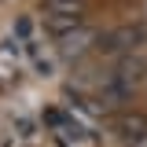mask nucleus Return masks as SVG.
<instances>
[{"label":"nucleus","mask_w":147,"mask_h":147,"mask_svg":"<svg viewBox=\"0 0 147 147\" xmlns=\"http://www.w3.org/2000/svg\"><path fill=\"white\" fill-rule=\"evenodd\" d=\"M44 26H48V33H52L55 40H63V37L74 33L77 26H85V15H63V11H48Z\"/></svg>","instance_id":"nucleus-5"},{"label":"nucleus","mask_w":147,"mask_h":147,"mask_svg":"<svg viewBox=\"0 0 147 147\" xmlns=\"http://www.w3.org/2000/svg\"><path fill=\"white\" fill-rule=\"evenodd\" d=\"M48 11H63V15H85L88 0H44Z\"/></svg>","instance_id":"nucleus-6"},{"label":"nucleus","mask_w":147,"mask_h":147,"mask_svg":"<svg viewBox=\"0 0 147 147\" xmlns=\"http://www.w3.org/2000/svg\"><path fill=\"white\" fill-rule=\"evenodd\" d=\"M129 147H147V132H144V136H136V140H132Z\"/></svg>","instance_id":"nucleus-7"},{"label":"nucleus","mask_w":147,"mask_h":147,"mask_svg":"<svg viewBox=\"0 0 147 147\" xmlns=\"http://www.w3.org/2000/svg\"><path fill=\"white\" fill-rule=\"evenodd\" d=\"M99 44V33L96 30H88V26H77L74 33H66L63 40H59V52L66 55V59H81L85 52H92Z\"/></svg>","instance_id":"nucleus-3"},{"label":"nucleus","mask_w":147,"mask_h":147,"mask_svg":"<svg viewBox=\"0 0 147 147\" xmlns=\"http://www.w3.org/2000/svg\"><path fill=\"white\" fill-rule=\"evenodd\" d=\"M110 77H118L129 92H136L140 85H144V77H147V59H144V55H136V52L118 55V63H114Z\"/></svg>","instance_id":"nucleus-2"},{"label":"nucleus","mask_w":147,"mask_h":147,"mask_svg":"<svg viewBox=\"0 0 147 147\" xmlns=\"http://www.w3.org/2000/svg\"><path fill=\"white\" fill-rule=\"evenodd\" d=\"M114 125H118V132H121V140L132 144L136 136H144V132H147V114H144V110H118Z\"/></svg>","instance_id":"nucleus-4"},{"label":"nucleus","mask_w":147,"mask_h":147,"mask_svg":"<svg viewBox=\"0 0 147 147\" xmlns=\"http://www.w3.org/2000/svg\"><path fill=\"white\" fill-rule=\"evenodd\" d=\"M144 40H147V26H140V22L132 26V22H129V26H118V30H110L107 37H99L96 48L103 55H125V52H136Z\"/></svg>","instance_id":"nucleus-1"}]
</instances>
